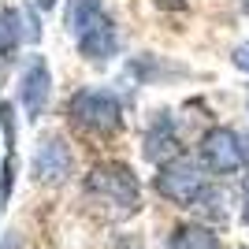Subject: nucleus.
I'll use <instances>...</instances> for the list:
<instances>
[{
	"instance_id": "f257e3e1",
	"label": "nucleus",
	"mask_w": 249,
	"mask_h": 249,
	"mask_svg": "<svg viewBox=\"0 0 249 249\" xmlns=\"http://www.w3.org/2000/svg\"><path fill=\"white\" fill-rule=\"evenodd\" d=\"M67 30L86 60H108L115 52V26L97 0H71L67 4Z\"/></svg>"
},
{
	"instance_id": "f03ea898",
	"label": "nucleus",
	"mask_w": 249,
	"mask_h": 249,
	"mask_svg": "<svg viewBox=\"0 0 249 249\" xmlns=\"http://www.w3.org/2000/svg\"><path fill=\"white\" fill-rule=\"evenodd\" d=\"M156 190H160L167 201L190 208V205H197V201L205 197L208 182H205V171H201V164L194 160V156H171V160L160 164Z\"/></svg>"
},
{
	"instance_id": "7ed1b4c3",
	"label": "nucleus",
	"mask_w": 249,
	"mask_h": 249,
	"mask_svg": "<svg viewBox=\"0 0 249 249\" xmlns=\"http://www.w3.org/2000/svg\"><path fill=\"white\" fill-rule=\"evenodd\" d=\"M86 186H89V194H97L104 205L130 208V212L142 205L138 178H134V171H130V167H123V164H101V167H93V171H89V178H86Z\"/></svg>"
},
{
	"instance_id": "20e7f679",
	"label": "nucleus",
	"mask_w": 249,
	"mask_h": 249,
	"mask_svg": "<svg viewBox=\"0 0 249 249\" xmlns=\"http://www.w3.org/2000/svg\"><path fill=\"white\" fill-rule=\"evenodd\" d=\"M201 156H205L208 171H216V175H234L242 167L249 164V149L234 130L227 126H219V130H208L205 134V145H201Z\"/></svg>"
},
{
	"instance_id": "39448f33",
	"label": "nucleus",
	"mask_w": 249,
	"mask_h": 249,
	"mask_svg": "<svg viewBox=\"0 0 249 249\" xmlns=\"http://www.w3.org/2000/svg\"><path fill=\"white\" fill-rule=\"evenodd\" d=\"M71 115L82 126H89V130L108 134V130L119 126V101L108 89H78L71 101Z\"/></svg>"
},
{
	"instance_id": "423d86ee",
	"label": "nucleus",
	"mask_w": 249,
	"mask_h": 249,
	"mask_svg": "<svg viewBox=\"0 0 249 249\" xmlns=\"http://www.w3.org/2000/svg\"><path fill=\"white\" fill-rule=\"evenodd\" d=\"M34 175L45 178V182H60V178L71 175V149L63 145L60 138H49L37 145L34 153Z\"/></svg>"
},
{
	"instance_id": "0eeeda50",
	"label": "nucleus",
	"mask_w": 249,
	"mask_h": 249,
	"mask_svg": "<svg viewBox=\"0 0 249 249\" xmlns=\"http://www.w3.org/2000/svg\"><path fill=\"white\" fill-rule=\"evenodd\" d=\"M19 93H22V104H26V112L37 115L49 101V67H45L41 56H34L26 63V71H22V82H19Z\"/></svg>"
},
{
	"instance_id": "6e6552de",
	"label": "nucleus",
	"mask_w": 249,
	"mask_h": 249,
	"mask_svg": "<svg viewBox=\"0 0 249 249\" xmlns=\"http://www.w3.org/2000/svg\"><path fill=\"white\" fill-rule=\"evenodd\" d=\"M37 22L26 11H0V52L11 56V49L19 41H37Z\"/></svg>"
},
{
	"instance_id": "1a4fd4ad",
	"label": "nucleus",
	"mask_w": 249,
	"mask_h": 249,
	"mask_svg": "<svg viewBox=\"0 0 249 249\" xmlns=\"http://www.w3.org/2000/svg\"><path fill=\"white\" fill-rule=\"evenodd\" d=\"M175 149H178L175 126H171L167 112H160V119H153V126H149V134H145V156L153 164H160V160H171Z\"/></svg>"
},
{
	"instance_id": "9d476101",
	"label": "nucleus",
	"mask_w": 249,
	"mask_h": 249,
	"mask_svg": "<svg viewBox=\"0 0 249 249\" xmlns=\"http://www.w3.org/2000/svg\"><path fill=\"white\" fill-rule=\"evenodd\" d=\"M171 249H219V238L208 227L190 223V227H178L171 234Z\"/></svg>"
},
{
	"instance_id": "9b49d317",
	"label": "nucleus",
	"mask_w": 249,
	"mask_h": 249,
	"mask_svg": "<svg viewBox=\"0 0 249 249\" xmlns=\"http://www.w3.org/2000/svg\"><path fill=\"white\" fill-rule=\"evenodd\" d=\"M234 67H242V71H249V41L234 49Z\"/></svg>"
},
{
	"instance_id": "f8f14e48",
	"label": "nucleus",
	"mask_w": 249,
	"mask_h": 249,
	"mask_svg": "<svg viewBox=\"0 0 249 249\" xmlns=\"http://www.w3.org/2000/svg\"><path fill=\"white\" fill-rule=\"evenodd\" d=\"M34 4H37V8H41V11H49L52 4H56V0H34Z\"/></svg>"
},
{
	"instance_id": "ddd939ff",
	"label": "nucleus",
	"mask_w": 249,
	"mask_h": 249,
	"mask_svg": "<svg viewBox=\"0 0 249 249\" xmlns=\"http://www.w3.org/2000/svg\"><path fill=\"white\" fill-rule=\"evenodd\" d=\"M246 223H249V186H246Z\"/></svg>"
},
{
	"instance_id": "4468645a",
	"label": "nucleus",
	"mask_w": 249,
	"mask_h": 249,
	"mask_svg": "<svg viewBox=\"0 0 249 249\" xmlns=\"http://www.w3.org/2000/svg\"><path fill=\"white\" fill-rule=\"evenodd\" d=\"M167 4H178V0H167Z\"/></svg>"
},
{
	"instance_id": "2eb2a0df",
	"label": "nucleus",
	"mask_w": 249,
	"mask_h": 249,
	"mask_svg": "<svg viewBox=\"0 0 249 249\" xmlns=\"http://www.w3.org/2000/svg\"><path fill=\"white\" fill-rule=\"evenodd\" d=\"M246 8H249V0H246Z\"/></svg>"
}]
</instances>
